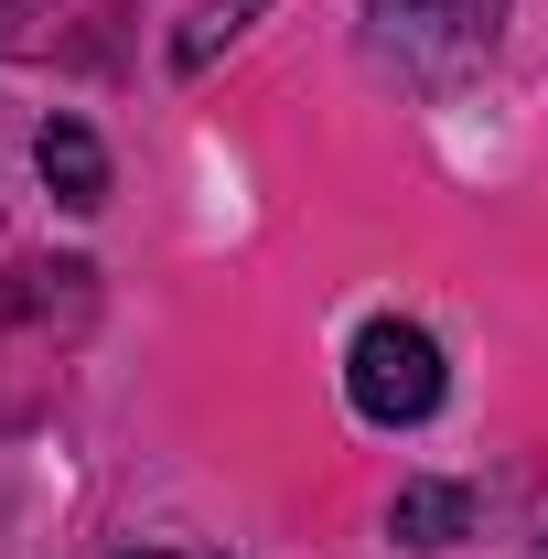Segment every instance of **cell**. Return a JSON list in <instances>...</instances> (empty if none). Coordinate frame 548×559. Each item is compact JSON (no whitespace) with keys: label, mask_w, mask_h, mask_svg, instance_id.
<instances>
[{"label":"cell","mask_w":548,"mask_h":559,"mask_svg":"<svg viewBox=\"0 0 548 559\" xmlns=\"http://www.w3.org/2000/svg\"><path fill=\"white\" fill-rule=\"evenodd\" d=\"M344 399L377 419V430H409V419L441 409V345L419 334V323H366L355 334V355H344Z\"/></svg>","instance_id":"1"},{"label":"cell","mask_w":548,"mask_h":559,"mask_svg":"<svg viewBox=\"0 0 548 559\" xmlns=\"http://www.w3.org/2000/svg\"><path fill=\"white\" fill-rule=\"evenodd\" d=\"M377 11V33L388 44H409L419 66H463L495 44V22H505V0H366Z\"/></svg>","instance_id":"2"},{"label":"cell","mask_w":548,"mask_h":559,"mask_svg":"<svg viewBox=\"0 0 548 559\" xmlns=\"http://www.w3.org/2000/svg\"><path fill=\"white\" fill-rule=\"evenodd\" d=\"M33 162H44L55 205H75V215H97V205H108V151H97V130H86V119H44Z\"/></svg>","instance_id":"3"},{"label":"cell","mask_w":548,"mask_h":559,"mask_svg":"<svg viewBox=\"0 0 548 559\" xmlns=\"http://www.w3.org/2000/svg\"><path fill=\"white\" fill-rule=\"evenodd\" d=\"M474 527V495L463 485H398V506H388V538L398 549H452Z\"/></svg>","instance_id":"4"},{"label":"cell","mask_w":548,"mask_h":559,"mask_svg":"<svg viewBox=\"0 0 548 559\" xmlns=\"http://www.w3.org/2000/svg\"><path fill=\"white\" fill-rule=\"evenodd\" d=\"M259 11H270V0H205V11H194V22L172 33V66H183V75H205L215 55H226V44H237L248 22H259Z\"/></svg>","instance_id":"5"},{"label":"cell","mask_w":548,"mask_h":559,"mask_svg":"<svg viewBox=\"0 0 548 559\" xmlns=\"http://www.w3.org/2000/svg\"><path fill=\"white\" fill-rule=\"evenodd\" d=\"M538 559H548V549H538Z\"/></svg>","instance_id":"6"}]
</instances>
